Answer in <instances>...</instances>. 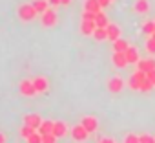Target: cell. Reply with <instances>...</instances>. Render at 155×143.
Instances as JSON below:
<instances>
[{"mask_svg": "<svg viewBox=\"0 0 155 143\" xmlns=\"http://www.w3.org/2000/svg\"><path fill=\"white\" fill-rule=\"evenodd\" d=\"M18 19L22 20V22H31V20H35L37 19V11H35V8H33V4H20L18 6Z\"/></svg>", "mask_w": 155, "mask_h": 143, "instance_id": "obj_1", "label": "cell"}, {"mask_svg": "<svg viewBox=\"0 0 155 143\" xmlns=\"http://www.w3.org/2000/svg\"><path fill=\"white\" fill-rule=\"evenodd\" d=\"M40 22H42V26H46V28L55 26V24H57V11H55V8H48V9L40 15Z\"/></svg>", "mask_w": 155, "mask_h": 143, "instance_id": "obj_2", "label": "cell"}, {"mask_svg": "<svg viewBox=\"0 0 155 143\" xmlns=\"http://www.w3.org/2000/svg\"><path fill=\"white\" fill-rule=\"evenodd\" d=\"M18 90H20V94H22V96H26V97H33V96L37 94L35 85H33V81H31V79H24V81L18 85Z\"/></svg>", "mask_w": 155, "mask_h": 143, "instance_id": "obj_3", "label": "cell"}, {"mask_svg": "<svg viewBox=\"0 0 155 143\" xmlns=\"http://www.w3.org/2000/svg\"><path fill=\"white\" fill-rule=\"evenodd\" d=\"M122 88H124V79H122V77L115 75V77H111V79L108 81V90H110L111 94H120Z\"/></svg>", "mask_w": 155, "mask_h": 143, "instance_id": "obj_4", "label": "cell"}, {"mask_svg": "<svg viewBox=\"0 0 155 143\" xmlns=\"http://www.w3.org/2000/svg\"><path fill=\"white\" fill-rule=\"evenodd\" d=\"M88 136H90V132H88L82 125H75V127L71 128V138H73L75 141H86Z\"/></svg>", "mask_w": 155, "mask_h": 143, "instance_id": "obj_5", "label": "cell"}, {"mask_svg": "<svg viewBox=\"0 0 155 143\" xmlns=\"http://www.w3.org/2000/svg\"><path fill=\"white\" fill-rule=\"evenodd\" d=\"M81 125H82L88 132H95V130L99 128V121H97V117H93V116H84V117L81 119Z\"/></svg>", "mask_w": 155, "mask_h": 143, "instance_id": "obj_6", "label": "cell"}, {"mask_svg": "<svg viewBox=\"0 0 155 143\" xmlns=\"http://www.w3.org/2000/svg\"><path fill=\"white\" fill-rule=\"evenodd\" d=\"M142 79H146V74H144V72H140V70H137L135 74L130 77V88H131V90H140Z\"/></svg>", "mask_w": 155, "mask_h": 143, "instance_id": "obj_7", "label": "cell"}, {"mask_svg": "<svg viewBox=\"0 0 155 143\" xmlns=\"http://www.w3.org/2000/svg\"><path fill=\"white\" fill-rule=\"evenodd\" d=\"M111 62L117 66V68H126L130 62H128V59H126V53L124 51H113V55H111Z\"/></svg>", "mask_w": 155, "mask_h": 143, "instance_id": "obj_8", "label": "cell"}, {"mask_svg": "<svg viewBox=\"0 0 155 143\" xmlns=\"http://www.w3.org/2000/svg\"><path fill=\"white\" fill-rule=\"evenodd\" d=\"M31 81H33V85H35V90H37V94H44V92H48V88H49V83H48V79H46V77L38 75V77H33Z\"/></svg>", "mask_w": 155, "mask_h": 143, "instance_id": "obj_9", "label": "cell"}, {"mask_svg": "<svg viewBox=\"0 0 155 143\" xmlns=\"http://www.w3.org/2000/svg\"><path fill=\"white\" fill-rule=\"evenodd\" d=\"M42 121H44V119H42L38 114H28V116H24V125H29V127H33L35 130H38V127H40Z\"/></svg>", "mask_w": 155, "mask_h": 143, "instance_id": "obj_10", "label": "cell"}, {"mask_svg": "<svg viewBox=\"0 0 155 143\" xmlns=\"http://www.w3.org/2000/svg\"><path fill=\"white\" fill-rule=\"evenodd\" d=\"M137 70H140V72H144V74H148V72L155 70V61H153V59H139Z\"/></svg>", "mask_w": 155, "mask_h": 143, "instance_id": "obj_11", "label": "cell"}, {"mask_svg": "<svg viewBox=\"0 0 155 143\" xmlns=\"http://www.w3.org/2000/svg\"><path fill=\"white\" fill-rule=\"evenodd\" d=\"M95 28H97L95 20H81V33H82V35H86V37L93 35Z\"/></svg>", "mask_w": 155, "mask_h": 143, "instance_id": "obj_12", "label": "cell"}, {"mask_svg": "<svg viewBox=\"0 0 155 143\" xmlns=\"http://www.w3.org/2000/svg\"><path fill=\"white\" fill-rule=\"evenodd\" d=\"M106 33H108V40H111V42H115L117 39H120V28L117 26V24H108L106 26Z\"/></svg>", "mask_w": 155, "mask_h": 143, "instance_id": "obj_13", "label": "cell"}, {"mask_svg": "<svg viewBox=\"0 0 155 143\" xmlns=\"http://www.w3.org/2000/svg\"><path fill=\"white\" fill-rule=\"evenodd\" d=\"M133 9H135V13H139V15L148 13V11H150V0H135Z\"/></svg>", "mask_w": 155, "mask_h": 143, "instance_id": "obj_14", "label": "cell"}, {"mask_svg": "<svg viewBox=\"0 0 155 143\" xmlns=\"http://www.w3.org/2000/svg\"><path fill=\"white\" fill-rule=\"evenodd\" d=\"M53 134H55L57 138H64V136L68 134V125H66L64 121H55V123H53Z\"/></svg>", "mask_w": 155, "mask_h": 143, "instance_id": "obj_15", "label": "cell"}, {"mask_svg": "<svg viewBox=\"0 0 155 143\" xmlns=\"http://www.w3.org/2000/svg\"><path fill=\"white\" fill-rule=\"evenodd\" d=\"M124 53H126V59H128L130 64H137V62H139V50H137V48L130 46Z\"/></svg>", "mask_w": 155, "mask_h": 143, "instance_id": "obj_16", "label": "cell"}, {"mask_svg": "<svg viewBox=\"0 0 155 143\" xmlns=\"http://www.w3.org/2000/svg\"><path fill=\"white\" fill-rule=\"evenodd\" d=\"M102 9V6L99 4V0H86L84 2V11H91V13H99Z\"/></svg>", "mask_w": 155, "mask_h": 143, "instance_id": "obj_17", "label": "cell"}, {"mask_svg": "<svg viewBox=\"0 0 155 143\" xmlns=\"http://www.w3.org/2000/svg\"><path fill=\"white\" fill-rule=\"evenodd\" d=\"M31 4H33V8H35V11H37L38 15H42V13H44V11L48 9V8H51V6L48 4V0H33V2H31Z\"/></svg>", "mask_w": 155, "mask_h": 143, "instance_id": "obj_18", "label": "cell"}, {"mask_svg": "<svg viewBox=\"0 0 155 143\" xmlns=\"http://www.w3.org/2000/svg\"><path fill=\"white\" fill-rule=\"evenodd\" d=\"M128 48H130V44H128V40L122 39V37L113 42V51H126Z\"/></svg>", "mask_w": 155, "mask_h": 143, "instance_id": "obj_19", "label": "cell"}, {"mask_svg": "<svg viewBox=\"0 0 155 143\" xmlns=\"http://www.w3.org/2000/svg\"><path fill=\"white\" fill-rule=\"evenodd\" d=\"M53 123H55V121H42L40 127H38V132H40L42 136H46V134H53Z\"/></svg>", "mask_w": 155, "mask_h": 143, "instance_id": "obj_20", "label": "cell"}, {"mask_svg": "<svg viewBox=\"0 0 155 143\" xmlns=\"http://www.w3.org/2000/svg\"><path fill=\"white\" fill-rule=\"evenodd\" d=\"M95 24H97V28H106V26L110 24V20H108V17H106L102 11H99V13L95 15Z\"/></svg>", "mask_w": 155, "mask_h": 143, "instance_id": "obj_21", "label": "cell"}, {"mask_svg": "<svg viewBox=\"0 0 155 143\" xmlns=\"http://www.w3.org/2000/svg\"><path fill=\"white\" fill-rule=\"evenodd\" d=\"M91 37H95V40H108L106 28H95V31H93V35H91Z\"/></svg>", "mask_w": 155, "mask_h": 143, "instance_id": "obj_22", "label": "cell"}, {"mask_svg": "<svg viewBox=\"0 0 155 143\" xmlns=\"http://www.w3.org/2000/svg\"><path fill=\"white\" fill-rule=\"evenodd\" d=\"M142 33H144V35H153V33H155V24H153V20H148V22L142 24Z\"/></svg>", "mask_w": 155, "mask_h": 143, "instance_id": "obj_23", "label": "cell"}, {"mask_svg": "<svg viewBox=\"0 0 155 143\" xmlns=\"http://www.w3.org/2000/svg\"><path fill=\"white\" fill-rule=\"evenodd\" d=\"M33 132H35V128H33V127H29V125H22V127H20V136H22L24 139H28Z\"/></svg>", "mask_w": 155, "mask_h": 143, "instance_id": "obj_24", "label": "cell"}, {"mask_svg": "<svg viewBox=\"0 0 155 143\" xmlns=\"http://www.w3.org/2000/svg\"><path fill=\"white\" fill-rule=\"evenodd\" d=\"M153 90V85H151V81L146 77V79H142V83H140V90L139 92H151Z\"/></svg>", "mask_w": 155, "mask_h": 143, "instance_id": "obj_25", "label": "cell"}, {"mask_svg": "<svg viewBox=\"0 0 155 143\" xmlns=\"http://www.w3.org/2000/svg\"><path fill=\"white\" fill-rule=\"evenodd\" d=\"M26 141H28V143H42V134H40L38 130H35V132L26 139Z\"/></svg>", "mask_w": 155, "mask_h": 143, "instance_id": "obj_26", "label": "cell"}, {"mask_svg": "<svg viewBox=\"0 0 155 143\" xmlns=\"http://www.w3.org/2000/svg\"><path fill=\"white\" fill-rule=\"evenodd\" d=\"M139 143H155V138L150 134H140L139 136Z\"/></svg>", "mask_w": 155, "mask_h": 143, "instance_id": "obj_27", "label": "cell"}, {"mask_svg": "<svg viewBox=\"0 0 155 143\" xmlns=\"http://www.w3.org/2000/svg\"><path fill=\"white\" fill-rule=\"evenodd\" d=\"M146 50H148L150 53H155V39H153V37H148V40H146Z\"/></svg>", "mask_w": 155, "mask_h": 143, "instance_id": "obj_28", "label": "cell"}, {"mask_svg": "<svg viewBox=\"0 0 155 143\" xmlns=\"http://www.w3.org/2000/svg\"><path fill=\"white\" fill-rule=\"evenodd\" d=\"M57 136L55 134H46V136H42V143H57Z\"/></svg>", "mask_w": 155, "mask_h": 143, "instance_id": "obj_29", "label": "cell"}, {"mask_svg": "<svg viewBox=\"0 0 155 143\" xmlns=\"http://www.w3.org/2000/svg\"><path fill=\"white\" fill-rule=\"evenodd\" d=\"M124 143H139V136L137 134H128L124 138Z\"/></svg>", "mask_w": 155, "mask_h": 143, "instance_id": "obj_30", "label": "cell"}, {"mask_svg": "<svg viewBox=\"0 0 155 143\" xmlns=\"http://www.w3.org/2000/svg\"><path fill=\"white\" fill-rule=\"evenodd\" d=\"M95 15H97V13H91V11H84V13H82V20H95Z\"/></svg>", "mask_w": 155, "mask_h": 143, "instance_id": "obj_31", "label": "cell"}, {"mask_svg": "<svg viewBox=\"0 0 155 143\" xmlns=\"http://www.w3.org/2000/svg\"><path fill=\"white\" fill-rule=\"evenodd\" d=\"M146 77L151 81V85L155 86V70H151V72H148V74H146Z\"/></svg>", "mask_w": 155, "mask_h": 143, "instance_id": "obj_32", "label": "cell"}, {"mask_svg": "<svg viewBox=\"0 0 155 143\" xmlns=\"http://www.w3.org/2000/svg\"><path fill=\"white\" fill-rule=\"evenodd\" d=\"M48 4H49L51 8H58V6H60V0H48Z\"/></svg>", "mask_w": 155, "mask_h": 143, "instance_id": "obj_33", "label": "cell"}, {"mask_svg": "<svg viewBox=\"0 0 155 143\" xmlns=\"http://www.w3.org/2000/svg\"><path fill=\"white\" fill-rule=\"evenodd\" d=\"M110 2H111V0H99V4H101L102 8H108V6H110Z\"/></svg>", "mask_w": 155, "mask_h": 143, "instance_id": "obj_34", "label": "cell"}, {"mask_svg": "<svg viewBox=\"0 0 155 143\" xmlns=\"http://www.w3.org/2000/svg\"><path fill=\"white\" fill-rule=\"evenodd\" d=\"M101 143H115V139H113V138H102Z\"/></svg>", "mask_w": 155, "mask_h": 143, "instance_id": "obj_35", "label": "cell"}, {"mask_svg": "<svg viewBox=\"0 0 155 143\" xmlns=\"http://www.w3.org/2000/svg\"><path fill=\"white\" fill-rule=\"evenodd\" d=\"M73 0H60V6H69Z\"/></svg>", "mask_w": 155, "mask_h": 143, "instance_id": "obj_36", "label": "cell"}, {"mask_svg": "<svg viewBox=\"0 0 155 143\" xmlns=\"http://www.w3.org/2000/svg\"><path fill=\"white\" fill-rule=\"evenodd\" d=\"M0 143H6V136L2 132H0Z\"/></svg>", "mask_w": 155, "mask_h": 143, "instance_id": "obj_37", "label": "cell"}, {"mask_svg": "<svg viewBox=\"0 0 155 143\" xmlns=\"http://www.w3.org/2000/svg\"><path fill=\"white\" fill-rule=\"evenodd\" d=\"M150 37H153V39H155V33H153V35H150Z\"/></svg>", "mask_w": 155, "mask_h": 143, "instance_id": "obj_38", "label": "cell"}, {"mask_svg": "<svg viewBox=\"0 0 155 143\" xmlns=\"http://www.w3.org/2000/svg\"><path fill=\"white\" fill-rule=\"evenodd\" d=\"M153 24H155V20H153Z\"/></svg>", "mask_w": 155, "mask_h": 143, "instance_id": "obj_39", "label": "cell"}, {"mask_svg": "<svg viewBox=\"0 0 155 143\" xmlns=\"http://www.w3.org/2000/svg\"><path fill=\"white\" fill-rule=\"evenodd\" d=\"M111 2H113V0H111Z\"/></svg>", "mask_w": 155, "mask_h": 143, "instance_id": "obj_40", "label": "cell"}]
</instances>
